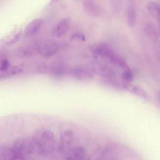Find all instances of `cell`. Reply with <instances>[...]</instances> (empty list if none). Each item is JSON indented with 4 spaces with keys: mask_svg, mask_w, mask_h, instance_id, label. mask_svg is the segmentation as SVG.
I'll return each mask as SVG.
<instances>
[{
    "mask_svg": "<svg viewBox=\"0 0 160 160\" xmlns=\"http://www.w3.org/2000/svg\"><path fill=\"white\" fill-rule=\"evenodd\" d=\"M92 72L88 69L76 68L73 71L75 77L79 79H91L93 76Z\"/></svg>",
    "mask_w": 160,
    "mask_h": 160,
    "instance_id": "cell-15",
    "label": "cell"
},
{
    "mask_svg": "<svg viewBox=\"0 0 160 160\" xmlns=\"http://www.w3.org/2000/svg\"><path fill=\"white\" fill-rule=\"evenodd\" d=\"M92 50L96 55L108 58L109 60L114 54L111 47L108 44L103 42L94 44Z\"/></svg>",
    "mask_w": 160,
    "mask_h": 160,
    "instance_id": "cell-8",
    "label": "cell"
},
{
    "mask_svg": "<svg viewBox=\"0 0 160 160\" xmlns=\"http://www.w3.org/2000/svg\"><path fill=\"white\" fill-rule=\"evenodd\" d=\"M158 97L159 103L160 104V92H159L158 93Z\"/></svg>",
    "mask_w": 160,
    "mask_h": 160,
    "instance_id": "cell-24",
    "label": "cell"
},
{
    "mask_svg": "<svg viewBox=\"0 0 160 160\" xmlns=\"http://www.w3.org/2000/svg\"><path fill=\"white\" fill-rule=\"evenodd\" d=\"M50 74L55 77H60L66 72L65 66L61 62H55L52 63L49 68Z\"/></svg>",
    "mask_w": 160,
    "mask_h": 160,
    "instance_id": "cell-10",
    "label": "cell"
},
{
    "mask_svg": "<svg viewBox=\"0 0 160 160\" xmlns=\"http://www.w3.org/2000/svg\"><path fill=\"white\" fill-rule=\"evenodd\" d=\"M54 0H51V2H53V1H54Z\"/></svg>",
    "mask_w": 160,
    "mask_h": 160,
    "instance_id": "cell-25",
    "label": "cell"
},
{
    "mask_svg": "<svg viewBox=\"0 0 160 160\" xmlns=\"http://www.w3.org/2000/svg\"><path fill=\"white\" fill-rule=\"evenodd\" d=\"M121 78L125 82L129 83L134 79V75L130 70H126L122 73Z\"/></svg>",
    "mask_w": 160,
    "mask_h": 160,
    "instance_id": "cell-19",
    "label": "cell"
},
{
    "mask_svg": "<svg viewBox=\"0 0 160 160\" xmlns=\"http://www.w3.org/2000/svg\"><path fill=\"white\" fill-rule=\"evenodd\" d=\"M0 160H14V156L11 146L2 145L0 146Z\"/></svg>",
    "mask_w": 160,
    "mask_h": 160,
    "instance_id": "cell-13",
    "label": "cell"
},
{
    "mask_svg": "<svg viewBox=\"0 0 160 160\" xmlns=\"http://www.w3.org/2000/svg\"><path fill=\"white\" fill-rule=\"evenodd\" d=\"M88 67L92 72L106 78H111L115 74L111 68L104 64L93 62L90 64Z\"/></svg>",
    "mask_w": 160,
    "mask_h": 160,
    "instance_id": "cell-5",
    "label": "cell"
},
{
    "mask_svg": "<svg viewBox=\"0 0 160 160\" xmlns=\"http://www.w3.org/2000/svg\"><path fill=\"white\" fill-rule=\"evenodd\" d=\"M14 160L28 159L35 152L31 139L22 138L16 139L11 146Z\"/></svg>",
    "mask_w": 160,
    "mask_h": 160,
    "instance_id": "cell-2",
    "label": "cell"
},
{
    "mask_svg": "<svg viewBox=\"0 0 160 160\" xmlns=\"http://www.w3.org/2000/svg\"><path fill=\"white\" fill-rule=\"evenodd\" d=\"M71 21V18L69 17L61 20L53 28L52 32V35L57 38L63 36L69 30Z\"/></svg>",
    "mask_w": 160,
    "mask_h": 160,
    "instance_id": "cell-7",
    "label": "cell"
},
{
    "mask_svg": "<svg viewBox=\"0 0 160 160\" xmlns=\"http://www.w3.org/2000/svg\"><path fill=\"white\" fill-rule=\"evenodd\" d=\"M122 86L124 89L142 98L146 99L149 98L148 93L144 89L138 86L124 82L122 83Z\"/></svg>",
    "mask_w": 160,
    "mask_h": 160,
    "instance_id": "cell-9",
    "label": "cell"
},
{
    "mask_svg": "<svg viewBox=\"0 0 160 160\" xmlns=\"http://www.w3.org/2000/svg\"><path fill=\"white\" fill-rule=\"evenodd\" d=\"M86 156L84 149L81 147L77 146L72 148L67 156V159L72 160H82Z\"/></svg>",
    "mask_w": 160,
    "mask_h": 160,
    "instance_id": "cell-11",
    "label": "cell"
},
{
    "mask_svg": "<svg viewBox=\"0 0 160 160\" xmlns=\"http://www.w3.org/2000/svg\"><path fill=\"white\" fill-rule=\"evenodd\" d=\"M74 140V135L70 129H66L61 134L58 146L60 153L67 156L72 148Z\"/></svg>",
    "mask_w": 160,
    "mask_h": 160,
    "instance_id": "cell-3",
    "label": "cell"
},
{
    "mask_svg": "<svg viewBox=\"0 0 160 160\" xmlns=\"http://www.w3.org/2000/svg\"><path fill=\"white\" fill-rule=\"evenodd\" d=\"M44 23V20L41 18L35 19L30 22L25 29L23 38H28L36 34L41 29Z\"/></svg>",
    "mask_w": 160,
    "mask_h": 160,
    "instance_id": "cell-6",
    "label": "cell"
},
{
    "mask_svg": "<svg viewBox=\"0 0 160 160\" xmlns=\"http://www.w3.org/2000/svg\"><path fill=\"white\" fill-rule=\"evenodd\" d=\"M21 31H19L10 40L5 42V44L8 45H11L16 42L19 39L21 35Z\"/></svg>",
    "mask_w": 160,
    "mask_h": 160,
    "instance_id": "cell-21",
    "label": "cell"
},
{
    "mask_svg": "<svg viewBox=\"0 0 160 160\" xmlns=\"http://www.w3.org/2000/svg\"><path fill=\"white\" fill-rule=\"evenodd\" d=\"M23 65L22 64L15 65L6 71L1 72L0 79L3 80L10 77L21 73L22 71Z\"/></svg>",
    "mask_w": 160,
    "mask_h": 160,
    "instance_id": "cell-14",
    "label": "cell"
},
{
    "mask_svg": "<svg viewBox=\"0 0 160 160\" xmlns=\"http://www.w3.org/2000/svg\"><path fill=\"white\" fill-rule=\"evenodd\" d=\"M10 63L8 60H2L0 63V71L1 72H4L8 70L10 68Z\"/></svg>",
    "mask_w": 160,
    "mask_h": 160,
    "instance_id": "cell-20",
    "label": "cell"
},
{
    "mask_svg": "<svg viewBox=\"0 0 160 160\" xmlns=\"http://www.w3.org/2000/svg\"><path fill=\"white\" fill-rule=\"evenodd\" d=\"M72 40L78 39L84 41L85 38V36L80 34H75L72 35L71 38Z\"/></svg>",
    "mask_w": 160,
    "mask_h": 160,
    "instance_id": "cell-22",
    "label": "cell"
},
{
    "mask_svg": "<svg viewBox=\"0 0 160 160\" xmlns=\"http://www.w3.org/2000/svg\"><path fill=\"white\" fill-rule=\"evenodd\" d=\"M146 33L148 37L151 40L156 41L158 38L157 31L154 26L152 23H148L145 28Z\"/></svg>",
    "mask_w": 160,
    "mask_h": 160,
    "instance_id": "cell-17",
    "label": "cell"
},
{
    "mask_svg": "<svg viewBox=\"0 0 160 160\" xmlns=\"http://www.w3.org/2000/svg\"><path fill=\"white\" fill-rule=\"evenodd\" d=\"M31 139L35 152L39 155L47 156L53 152L55 138L54 134L51 131L42 128L37 129L33 132Z\"/></svg>",
    "mask_w": 160,
    "mask_h": 160,
    "instance_id": "cell-1",
    "label": "cell"
},
{
    "mask_svg": "<svg viewBox=\"0 0 160 160\" xmlns=\"http://www.w3.org/2000/svg\"><path fill=\"white\" fill-rule=\"evenodd\" d=\"M136 14L135 10L132 7L128 8L127 11V22L130 27H133L135 24Z\"/></svg>",
    "mask_w": 160,
    "mask_h": 160,
    "instance_id": "cell-18",
    "label": "cell"
},
{
    "mask_svg": "<svg viewBox=\"0 0 160 160\" xmlns=\"http://www.w3.org/2000/svg\"><path fill=\"white\" fill-rule=\"evenodd\" d=\"M49 68L48 66L45 64H42L39 65L38 67V70L39 72L41 73L45 72Z\"/></svg>",
    "mask_w": 160,
    "mask_h": 160,
    "instance_id": "cell-23",
    "label": "cell"
},
{
    "mask_svg": "<svg viewBox=\"0 0 160 160\" xmlns=\"http://www.w3.org/2000/svg\"><path fill=\"white\" fill-rule=\"evenodd\" d=\"M38 52L43 58H49L59 51L60 46L56 41L52 40L38 41Z\"/></svg>",
    "mask_w": 160,
    "mask_h": 160,
    "instance_id": "cell-4",
    "label": "cell"
},
{
    "mask_svg": "<svg viewBox=\"0 0 160 160\" xmlns=\"http://www.w3.org/2000/svg\"><path fill=\"white\" fill-rule=\"evenodd\" d=\"M83 8L89 15L96 16L99 13V10L96 3L92 0H85L83 2Z\"/></svg>",
    "mask_w": 160,
    "mask_h": 160,
    "instance_id": "cell-12",
    "label": "cell"
},
{
    "mask_svg": "<svg viewBox=\"0 0 160 160\" xmlns=\"http://www.w3.org/2000/svg\"><path fill=\"white\" fill-rule=\"evenodd\" d=\"M148 9L150 13L158 19L160 18V6L156 2H149L147 5Z\"/></svg>",
    "mask_w": 160,
    "mask_h": 160,
    "instance_id": "cell-16",
    "label": "cell"
}]
</instances>
